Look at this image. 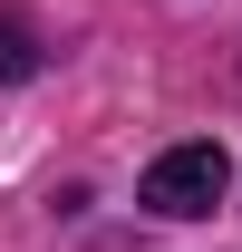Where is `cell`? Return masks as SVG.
Here are the masks:
<instances>
[{
    "label": "cell",
    "mask_w": 242,
    "mask_h": 252,
    "mask_svg": "<svg viewBox=\"0 0 242 252\" xmlns=\"http://www.w3.org/2000/svg\"><path fill=\"white\" fill-rule=\"evenodd\" d=\"M223 185H233V156H223L213 136H194V146H165V156L146 165L136 204H146V214H165V223H194V214H213V204H223Z\"/></svg>",
    "instance_id": "cell-1"
},
{
    "label": "cell",
    "mask_w": 242,
    "mask_h": 252,
    "mask_svg": "<svg viewBox=\"0 0 242 252\" xmlns=\"http://www.w3.org/2000/svg\"><path fill=\"white\" fill-rule=\"evenodd\" d=\"M0 78H10V88L39 78V30L20 20V10H0Z\"/></svg>",
    "instance_id": "cell-2"
}]
</instances>
